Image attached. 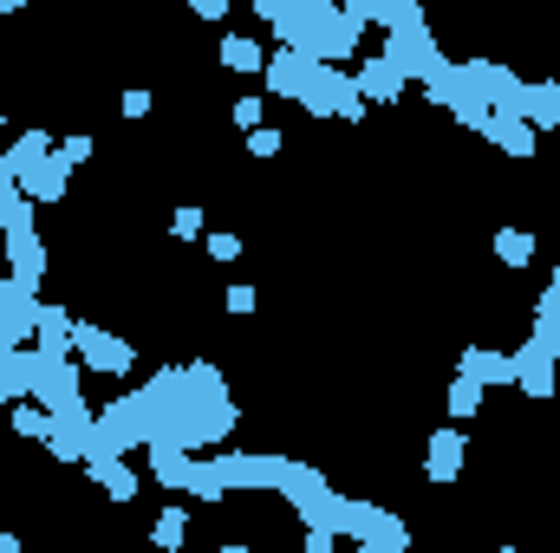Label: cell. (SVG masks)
Returning <instances> with one entry per match:
<instances>
[{
  "label": "cell",
  "mask_w": 560,
  "mask_h": 553,
  "mask_svg": "<svg viewBox=\"0 0 560 553\" xmlns=\"http://www.w3.org/2000/svg\"><path fill=\"white\" fill-rule=\"evenodd\" d=\"M300 105H306L313 118H339V125H359V118H365V92H359V79L339 72V66H313V85H306Z\"/></svg>",
  "instance_id": "cell-1"
},
{
  "label": "cell",
  "mask_w": 560,
  "mask_h": 553,
  "mask_svg": "<svg viewBox=\"0 0 560 553\" xmlns=\"http://www.w3.org/2000/svg\"><path fill=\"white\" fill-rule=\"evenodd\" d=\"M555 358H560V345H548L541 332L515 352V385H522V398H555Z\"/></svg>",
  "instance_id": "cell-2"
},
{
  "label": "cell",
  "mask_w": 560,
  "mask_h": 553,
  "mask_svg": "<svg viewBox=\"0 0 560 553\" xmlns=\"http://www.w3.org/2000/svg\"><path fill=\"white\" fill-rule=\"evenodd\" d=\"M313 66H319V59H306L300 46H280L275 59L261 66V79H268V92H275V98H293V105H300V98H306V85H313Z\"/></svg>",
  "instance_id": "cell-3"
},
{
  "label": "cell",
  "mask_w": 560,
  "mask_h": 553,
  "mask_svg": "<svg viewBox=\"0 0 560 553\" xmlns=\"http://www.w3.org/2000/svg\"><path fill=\"white\" fill-rule=\"evenodd\" d=\"M7 169H13V183H20L33 202H59V196H66V176H72V169L59 163V150H52V156H26V163H7Z\"/></svg>",
  "instance_id": "cell-4"
},
{
  "label": "cell",
  "mask_w": 560,
  "mask_h": 553,
  "mask_svg": "<svg viewBox=\"0 0 560 553\" xmlns=\"http://www.w3.org/2000/svg\"><path fill=\"white\" fill-rule=\"evenodd\" d=\"M482 138L495 143L502 156H535V150H541V131H535L522 111H489V118H482Z\"/></svg>",
  "instance_id": "cell-5"
},
{
  "label": "cell",
  "mask_w": 560,
  "mask_h": 553,
  "mask_svg": "<svg viewBox=\"0 0 560 553\" xmlns=\"http://www.w3.org/2000/svg\"><path fill=\"white\" fill-rule=\"evenodd\" d=\"M150 475H156L170 495H189V475H196V449H183V443L156 436V443H150Z\"/></svg>",
  "instance_id": "cell-6"
},
{
  "label": "cell",
  "mask_w": 560,
  "mask_h": 553,
  "mask_svg": "<svg viewBox=\"0 0 560 553\" xmlns=\"http://www.w3.org/2000/svg\"><path fill=\"white\" fill-rule=\"evenodd\" d=\"M352 79H359V92H365V105H398V98H405V72H398V66H392L385 52H378L372 66H359Z\"/></svg>",
  "instance_id": "cell-7"
},
{
  "label": "cell",
  "mask_w": 560,
  "mask_h": 553,
  "mask_svg": "<svg viewBox=\"0 0 560 553\" xmlns=\"http://www.w3.org/2000/svg\"><path fill=\"white\" fill-rule=\"evenodd\" d=\"M456 372L482 378V385H515V352H495V345H463Z\"/></svg>",
  "instance_id": "cell-8"
},
{
  "label": "cell",
  "mask_w": 560,
  "mask_h": 553,
  "mask_svg": "<svg viewBox=\"0 0 560 553\" xmlns=\"http://www.w3.org/2000/svg\"><path fill=\"white\" fill-rule=\"evenodd\" d=\"M85 475L112 495V502H138V469L125 456H85Z\"/></svg>",
  "instance_id": "cell-9"
},
{
  "label": "cell",
  "mask_w": 560,
  "mask_h": 553,
  "mask_svg": "<svg viewBox=\"0 0 560 553\" xmlns=\"http://www.w3.org/2000/svg\"><path fill=\"white\" fill-rule=\"evenodd\" d=\"M515 111H522L535 131H560V85H555V79L522 85V92H515Z\"/></svg>",
  "instance_id": "cell-10"
},
{
  "label": "cell",
  "mask_w": 560,
  "mask_h": 553,
  "mask_svg": "<svg viewBox=\"0 0 560 553\" xmlns=\"http://www.w3.org/2000/svg\"><path fill=\"white\" fill-rule=\"evenodd\" d=\"M33 345H39L46 358H72V313H66V306H39V319H33Z\"/></svg>",
  "instance_id": "cell-11"
},
{
  "label": "cell",
  "mask_w": 560,
  "mask_h": 553,
  "mask_svg": "<svg viewBox=\"0 0 560 553\" xmlns=\"http://www.w3.org/2000/svg\"><path fill=\"white\" fill-rule=\"evenodd\" d=\"M463 449H469L463 430H436V436H430V456H423V475H430V482H456V475H463Z\"/></svg>",
  "instance_id": "cell-12"
},
{
  "label": "cell",
  "mask_w": 560,
  "mask_h": 553,
  "mask_svg": "<svg viewBox=\"0 0 560 553\" xmlns=\"http://www.w3.org/2000/svg\"><path fill=\"white\" fill-rule=\"evenodd\" d=\"M7 268H13V274H26V280H39V274H46V242L33 235V222L7 228Z\"/></svg>",
  "instance_id": "cell-13"
},
{
  "label": "cell",
  "mask_w": 560,
  "mask_h": 553,
  "mask_svg": "<svg viewBox=\"0 0 560 553\" xmlns=\"http://www.w3.org/2000/svg\"><path fill=\"white\" fill-rule=\"evenodd\" d=\"M443 404H450L456 423H469V416L489 404V385H482V378H469V372H456V385H450V398H443Z\"/></svg>",
  "instance_id": "cell-14"
},
{
  "label": "cell",
  "mask_w": 560,
  "mask_h": 553,
  "mask_svg": "<svg viewBox=\"0 0 560 553\" xmlns=\"http://www.w3.org/2000/svg\"><path fill=\"white\" fill-rule=\"evenodd\" d=\"M222 66H229V72H261L268 52H261L255 33H229V39H222Z\"/></svg>",
  "instance_id": "cell-15"
},
{
  "label": "cell",
  "mask_w": 560,
  "mask_h": 553,
  "mask_svg": "<svg viewBox=\"0 0 560 553\" xmlns=\"http://www.w3.org/2000/svg\"><path fill=\"white\" fill-rule=\"evenodd\" d=\"M489 248H495L502 268H528V261H535V235H528V228H502Z\"/></svg>",
  "instance_id": "cell-16"
},
{
  "label": "cell",
  "mask_w": 560,
  "mask_h": 553,
  "mask_svg": "<svg viewBox=\"0 0 560 553\" xmlns=\"http://www.w3.org/2000/svg\"><path fill=\"white\" fill-rule=\"evenodd\" d=\"M7 430H13V436H39V443H46V436H52V411H46V404H13V411H7Z\"/></svg>",
  "instance_id": "cell-17"
},
{
  "label": "cell",
  "mask_w": 560,
  "mask_h": 553,
  "mask_svg": "<svg viewBox=\"0 0 560 553\" xmlns=\"http://www.w3.org/2000/svg\"><path fill=\"white\" fill-rule=\"evenodd\" d=\"M150 541H156V548H183V541H189V515H183V508H163L156 528H150Z\"/></svg>",
  "instance_id": "cell-18"
},
{
  "label": "cell",
  "mask_w": 560,
  "mask_h": 553,
  "mask_svg": "<svg viewBox=\"0 0 560 553\" xmlns=\"http://www.w3.org/2000/svg\"><path fill=\"white\" fill-rule=\"evenodd\" d=\"M52 150H59V163H66V169H72V163H92V156H98V143L85 138V131H72V138H59Z\"/></svg>",
  "instance_id": "cell-19"
},
{
  "label": "cell",
  "mask_w": 560,
  "mask_h": 553,
  "mask_svg": "<svg viewBox=\"0 0 560 553\" xmlns=\"http://www.w3.org/2000/svg\"><path fill=\"white\" fill-rule=\"evenodd\" d=\"M170 235H176V242H202V209H196V202H183V209L170 215Z\"/></svg>",
  "instance_id": "cell-20"
},
{
  "label": "cell",
  "mask_w": 560,
  "mask_h": 553,
  "mask_svg": "<svg viewBox=\"0 0 560 553\" xmlns=\"http://www.w3.org/2000/svg\"><path fill=\"white\" fill-rule=\"evenodd\" d=\"M280 143H287V131H275V125H255V131H248V156H261V163H268V156H280Z\"/></svg>",
  "instance_id": "cell-21"
},
{
  "label": "cell",
  "mask_w": 560,
  "mask_h": 553,
  "mask_svg": "<svg viewBox=\"0 0 560 553\" xmlns=\"http://www.w3.org/2000/svg\"><path fill=\"white\" fill-rule=\"evenodd\" d=\"M26 156H52V138L46 131H20V143L7 150V163H26Z\"/></svg>",
  "instance_id": "cell-22"
},
{
  "label": "cell",
  "mask_w": 560,
  "mask_h": 553,
  "mask_svg": "<svg viewBox=\"0 0 560 553\" xmlns=\"http://www.w3.org/2000/svg\"><path fill=\"white\" fill-rule=\"evenodd\" d=\"M150 105H156L150 85H125V92H118V111H125V118H150Z\"/></svg>",
  "instance_id": "cell-23"
},
{
  "label": "cell",
  "mask_w": 560,
  "mask_h": 553,
  "mask_svg": "<svg viewBox=\"0 0 560 553\" xmlns=\"http://www.w3.org/2000/svg\"><path fill=\"white\" fill-rule=\"evenodd\" d=\"M229 125H235V131H255V125H261V98H235V105H229Z\"/></svg>",
  "instance_id": "cell-24"
},
{
  "label": "cell",
  "mask_w": 560,
  "mask_h": 553,
  "mask_svg": "<svg viewBox=\"0 0 560 553\" xmlns=\"http://www.w3.org/2000/svg\"><path fill=\"white\" fill-rule=\"evenodd\" d=\"M222 306H229L235 319H248V313L261 306V293H255V286H229V293H222Z\"/></svg>",
  "instance_id": "cell-25"
},
{
  "label": "cell",
  "mask_w": 560,
  "mask_h": 553,
  "mask_svg": "<svg viewBox=\"0 0 560 553\" xmlns=\"http://www.w3.org/2000/svg\"><path fill=\"white\" fill-rule=\"evenodd\" d=\"M202 248H209V261H235V255H242V235H229V228H222V235H209Z\"/></svg>",
  "instance_id": "cell-26"
},
{
  "label": "cell",
  "mask_w": 560,
  "mask_h": 553,
  "mask_svg": "<svg viewBox=\"0 0 560 553\" xmlns=\"http://www.w3.org/2000/svg\"><path fill=\"white\" fill-rule=\"evenodd\" d=\"M189 13H196V20H222V13H229V0H189Z\"/></svg>",
  "instance_id": "cell-27"
},
{
  "label": "cell",
  "mask_w": 560,
  "mask_h": 553,
  "mask_svg": "<svg viewBox=\"0 0 560 553\" xmlns=\"http://www.w3.org/2000/svg\"><path fill=\"white\" fill-rule=\"evenodd\" d=\"M0 553H20V541H13V534H7V528H0Z\"/></svg>",
  "instance_id": "cell-28"
},
{
  "label": "cell",
  "mask_w": 560,
  "mask_h": 553,
  "mask_svg": "<svg viewBox=\"0 0 560 553\" xmlns=\"http://www.w3.org/2000/svg\"><path fill=\"white\" fill-rule=\"evenodd\" d=\"M0 111H7V98H0Z\"/></svg>",
  "instance_id": "cell-29"
}]
</instances>
